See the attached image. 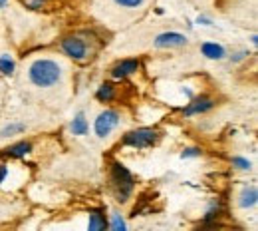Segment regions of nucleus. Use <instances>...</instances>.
I'll return each instance as SVG.
<instances>
[{
  "label": "nucleus",
  "mask_w": 258,
  "mask_h": 231,
  "mask_svg": "<svg viewBox=\"0 0 258 231\" xmlns=\"http://www.w3.org/2000/svg\"><path fill=\"white\" fill-rule=\"evenodd\" d=\"M28 78L36 88H52L62 80V66L52 58H38L30 64Z\"/></svg>",
  "instance_id": "1"
},
{
  "label": "nucleus",
  "mask_w": 258,
  "mask_h": 231,
  "mask_svg": "<svg viewBox=\"0 0 258 231\" xmlns=\"http://www.w3.org/2000/svg\"><path fill=\"white\" fill-rule=\"evenodd\" d=\"M111 181L117 188V198L119 201H127L129 194L133 190V175L129 173V169L119 162L111 164Z\"/></svg>",
  "instance_id": "2"
},
{
  "label": "nucleus",
  "mask_w": 258,
  "mask_h": 231,
  "mask_svg": "<svg viewBox=\"0 0 258 231\" xmlns=\"http://www.w3.org/2000/svg\"><path fill=\"white\" fill-rule=\"evenodd\" d=\"M157 142V132L153 128H139L123 135V146L135 148V150H143V148H151Z\"/></svg>",
  "instance_id": "3"
},
{
  "label": "nucleus",
  "mask_w": 258,
  "mask_h": 231,
  "mask_svg": "<svg viewBox=\"0 0 258 231\" xmlns=\"http://www.w3.org/2000/svg\"><path fill=\"white\" fill-rule=\"evenodd\" d=\"M119 126V114L115 110H103L94 122V132L97 137H107Z\"/></svg>",
  "instance_id": "4"
},
{
  "label": "nucleus",
  "mask_w": 258,
  "mask_h": 231,
  "mask_svg": "<svg viewBox=\"0 0 258 231\" xmlns=\"http://www.w3.org/2000/svg\"><path fill=\"white\" fill-rule=\"evenodd\" d=\"M62 50L66 56H70L72 60H86L88 58V44L80 38V36H68L62 40Z\"/></svg>",
  "instance_id": "5"
},
{
  "label": "nucleus",
  "mask_w": 258,
  "mask_h": 231,
  "mask_svg": "<svg viewBox=\"0 0 258 231\" xmlns=\"http://www.w3.org/2000/svg\"><path fill=\"white\" fill-rule=\"evenodd\" d=\"M189 40L185 34H179V32H163L155 38L153 46L155 48H181L185 46Z\"/></svg>",
  "instance_id": "6"
},
{
  "label": "nucleus",
  "mask_w": 258,
  "mask_h": 231,
  "mask_svg": "<svg viewBox=\"0 0 258 231\" xmlns=\"http://www.w3.org/2000/svg\"><path fill=\"white\" fill-rule=\"evenodd\" d=\"M215 106H217V102L211 98V96H199V98H195L193 102L183 110V114H185V116L205 114V112H211Z\"/></svg>",
  "instance_id": "7"
},
{
  "label": "nucleus",
  "mask_w": 258,
  "mask_h": 231,
  "mask_svg": "<svg viewBox=\"0 0 258 231\" xmlns=\"http://www.w3.org/2000/svg\"><path fill=\"white\" fill-rule=\"evenodd\" d=\"M137 70H139V60L129 58V60H121L119 64H115V66L111 68V76L115 80H121V78H127L131 74H135Z\"/></svg>",
  "instance_id": "8"
},
{
  "label": "nucleus",
  "mask_w": 258,
  "mask_h": 231,
  "mask_svg": "<svg viewBox=\"0 0 258 231\" xmlns=\"http://www.w3.org/2000/svg\"><path fill=\"white\" fill-rule=\"evenodd\" d=\"M201 54L209 60H223L226 56V50L223 44H217V42H203L201 44Z\"/></svg>",
  "instance_id": "9"
},
{
  "label": "nucleus",
  "mask_w": 258,
  "mask_h": 231,
  "mask_svg": "<svg viewBox=\"0 0 258 231\" xmlns=\"http://www.w3.org/2000/svg\"><path fill=\"white\" fill-rule=\"evenodd\" d=\"M256 203H258L256 186H246V188H242V192H240V196H238V205H240L242 209H250V207H254Z\"/></svg>",
  "instance_id": "10"
},
{
  "label": "nucleus",
  "mask_w": 258,
  "mask_h": 231,
  "mask_svg": "<svg viewBox=\"0 0 258 231\" xmlns=\"http://www.w3.org/2000/svg\"><path fill=\"white\" fill-rule=\"evenodd\" d=\"M30 152H32V144L30 142H16V144H12V146H8L4 150V154L10 156V158H24Z\"/></svg>",
  "instance_id": "11"
},
{
  "label": "nucleus",
  "mask_w": 258,
  "mask_h": 231,
  "mask_svg": "<svg viewBox=\"0 0 258 231\" xmlns=\"http://www.w3.org/2000/svg\"><path fill=\"white\" fill-rule=\"evenodd\" d=\"M107 227L105 215L101 209H92L90 211V221H88V229L90 231H103Z\"/></svg>",
  "instance_id": "12"
},
{
  "label": "nucleus",
  "mask_w": 258,
  "mask_h": 231,
  "mask_svg": "<svg viewBox=\"0 0 258 231\" xmlns=\"http://www.w3.org/2000/svg\"><path fill=\"white\" fill-rule=\"evenodd\" d=\"M70 130L74 135H86L88 130H90V126H88V120H86V114L84 112H78L76 114V118L72 120V124H70Z\"/></svg>",
  "instance_id": "13"
},
{
  "label": "nucleus",
  "mask_w": 258,
  "mask_h": 231,
  "mask_svg": "<svg viewBox=\"0 0 258 231\" xmlns=\"http://www.w3.org/2000/svg\"><path fill=\"white\" fill-rule=\"evenodd\" d=\"M113 96H115V88H113V84H109V82L101 84L96 92V98L99 100V102H105V104H107V102H111Z\"/></svg>",
  "instance_id": "14"
},
{
  "label": "nucleus",
  "mask_w": 258,
  "mask_h": 231,
  "mask_svg": "<svg viewBox=\"0 0 258 231\" xmlns=\"http://www.w3.org/2000/svg\"><path fill=\"white\" fill-rule=\"evenodd\" d=\"M14 60H12V56H8V54H2L0 56V72L4 74V76H12L14 74Z\"/></svg>",
  "instance_id": "15"
},
{
  "label": "nucleus",
  "mask_w": 258,
  "mask_h": 231,
  "mask_svg": "<svg viewBox=\"0 0 258 231\" xmlns=\"http://www.w3.org/2000/svg\"><path fill=\"white\" fill-rule=\"evenodd\" d=\"M26 130L24 124H8L6 128L0 130V137H10V135H16V133H22Z\"/></svg>",
  "instance_id": "16"
},
{
  "label": "nucleus",
  "mask_w": 258,
  "mask_h": 231,
  "mask_svg": "<svg viewBox=\"0 0 258 231\" xmlns=\"http://www.w3.org/2000/svg\"><path fill=\"white\" fill-rule=\"evenodd\" d=\"M113 231H125L127 229V225H125V221H123V217L119 215V213H113L111 215V225H109Z\"/></svg>",
  "instance_id": "17"
},
{
  "label": "nucleus",
  "mask_w": 258,
  "mask_h": 231,
  "mask_svg": "<svg viewBox=\"0 0 258 231\" xmlns=\"http://www.w3.org/2000/svg\"><path fill=\"white\" fill-rule=\"evenodd\" d=\"M232 167H236V169H240V171H248L252 164L246 160V158H232Z\"/></svg>",
  "instance_id": "18"
},
{
  "label": "nucleus",
  "mask_w": 258,
  "mask_h": 231,
  "mask_svg": "<svg viewBox=\"0 0 258 231\" xmlns=\"http://www.w3.org/2000/svg\"><path fill=\"white\" fill-rule=\"evenodd\" d=\"M113 2L121 8H139L145 4V0H113Z\"/></svg>",
  "instance_id": "19"
},
{
  "label": "nucleus",
  "mask_w": 258,
  "mask_h": 231,
  "mask_svg": "<svg viewBox=\"0 0 258 231\" xmlns=\"http://www.w3.org/2000/svg\"><path fill=\"white\" fill-rule=\"evenodd\" d=\"M201 154H203V152H201L199 148H187V150L181 154V158H183V160H187V158H199Z\"/></svg>",
  "instance_id": "20"
},
{
  "label": "nucleus",
  "mask_w": 258,
  "mask_h": 231,
  "mask_svg": "<svg viewBox=\"0 0 258 231\" xmlns=\"http://www.w3.org/2000/svg\"><path fill=\"white\" fill-rule=\"evenodd\" d=\"M28 8H32V10H40V8H44V0H26L24 2Z\"/></svg>",
  "instance_id": "21"
},
{
  "label": "nucleus",
  "mask_w": 258,
  "mask_h": 231,
  "mask_svg": "<svg viewBox=\"0 0 258 231\" xmlns=\"http://www.w3.org/2000/svg\"><path fill=\"white\" fill-rule=\"evenodd\" d=\"M217 213H219V205H213V207L207 211V215H205V221H211V219H215V217H217Z\"/></svg>",
  "instance_id": "22"
},
{
  "label": "nucleus",
  "mask_w": 258,
  "mask_h": 231,
  "mask_svg": "<svg viewBox=\"0 0 258 231\" xmlns=\"http://www.w3.org/2000/svg\"><path fill=\"white\" fill-rule=\"evenodd\" d=\"M197 24H203V26H213V20L207 18V16H199L197 18Z\"/></svg>",
  "instance_id": "23"
},
{
  "label": "nucleus",
  "mask_w": 258,
  "mask_h": 231,
  "mask_svg": "<svg viewBox=\"0 0 258 231\" xmlns=\"http://www.w3.org/2000/svg\"><path fill=\"white\" fill-rule=\"evenodd\" d=\"M6 173H8V169H6V165L2 164V165H0V183L4 181V177H6Z\"/></svg>",
  "instance_id": "24"
},
{
  "label": "nucleus",
  "mask_w": 258,
  "mask_h": 231,
  "mask_svg": "<svg viewBox=\"0 0 258 231\" xmlns=\"http://www.w3.org/2000/svg\"><path fill=\"white\" fill-rule=\"evenodd\" d=\"M244 56H248V52H238V54H236V56H234L232 60H234V62H238V60H242Z\"/></svg>",
  "instance_id": "25"
},
{
  "label": "nucleus",
  "mask_w": 258,
  "mask_h": 231,
  "mask_svg": "<svg viewBox=\"0 0 258 231\" xmlns=\"http://www.w3.org/2000/svg\"><path fill=\"white\" fill-rule=\"evenodd\" d=\"M6 6V0H0V8H4Z\"/></svg>",
  "instance_id": "26"
}]
</instances>
